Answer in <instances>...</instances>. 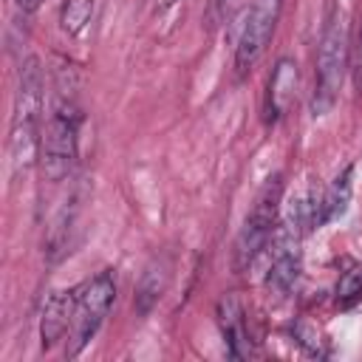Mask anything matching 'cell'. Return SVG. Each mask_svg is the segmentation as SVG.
I'll return each mask as SVG.
<instances>
[{
  "instance_id": "obj_1",
  "label": "cell",
  "mask_w": 362,
  "mask_h": 362,
  "mask_svg": "<svg viewBox=\"0 0 362 362\" xmlns=\"http://www.w3.org/2000/svg\"><path fill=\"white\" fill-rule=\"evenodd\" d=\"M40 124H42V74H40V62L28 59L20 71L14 116H11V158L17 170L28 167L37 158L42 141Z\"/></svg>"
},
{
  "instance_id": "obj_2",
  "label": "cell",
  "mask_w": 362,
  "mask_h": 362,
  "mask_svg": "<svg viewBox=\"0 0 362 362\" xmlns=\"http://www.w3.org/2000/svg\"><path fill=\"white\" fill-rule=\"evenodd\" d=\"M79 107L74 99H59L54 102V110L45 122L42 141H40V167L48 181H62L74 161H76V133H79Z\"/></svg>"
},
{
  "instance_id": "obj_3",
  "label": "cell",
  "mask_w": 362,
  "mask_h": 362,
  "mask_svg": "<svg viewBox=\"0 0 362 362\" xmlns=\"http://www.w3.org/2000/svg\"><path fill=\"white\" fill-rule=\"evenodd\" d=\"M280 195H283V175L277 173V175H272L263 184V189H260V195H257L252 212L246 215L243 229H240V235L235 240V269L238 272L246 269V266H252V260L269 246L272 232H274V223H277Z\"/></svg>"
},
{
  "instance_id": "obj_4",
  "label": "cell",
  "mask_w": 362,
  "mask_h": 362,
  "mask_svg": "<svg viewBox=\"0 0 362 362\" xmlns=\"http://www.w3.org/2000/svg\"><path fill=\"white\" fill-rule=\"evenodd\" d=\"M113 297H116V280L110 272H99L96 277L74 288V320H71V348H68L71 356H76L99 331L102 320L113 305Z\"/></svg>"
},
{
  "instance_id": "obj_5",
  "label": "cell",
  "mask_w": 362,
  "mask_h": 362,
  "mask_svg": "<svg viewBox=\"0 0 362 362\" xmlns=\"http://www.w3.org/2000/svg\"><path fill=\"white\" fill-rule=\"evenodd\" d=\"M345 68H348V34L339 20H331L320 40V54H317V85L311 99L314 116H322L334 107Z\"/></svg>"
},
{
  "instance_id": "obj_6",
  "label": "cell",
  "mask_w": 362,
  "mask_h": 362,
  "mask_svg": "<svg viewBox=\"0 0 362 362\" xmlns=\"http://www.w3.org/2000/svg\"><path fill=\"white\" fill-rule=\"evenodd\" d=\"M280 8H283V0H252L249 17L243 23V31H240V40H238V51H235L238 74L252 71L257 65V59L263 57L269 40L274 34V25L280 20Z\"/></svg>"
},
{
  "instance_id": "obj_7",
  "label": "cell",
  "mask_w": 362,
  "mask_h": 362,
  "mask_svg": "<svg viewBox=\"0 0 362 362\" xmlns=\"http://www.w3.org/2000/svg\"><path fill=\"white\" fill-rule=\"evenodd\" d=\"M71 320H74V291H54L45 300L42 308V348H51L57 339H62L65 331H71Z\"/></svg>"
},
{
  "instance_id": "obj_8",
  "label": "cell",
  "mask_w": 362,
  "mask_h": 362,
  "mask_svg": "<svg viewBox=\"0 0 362 362\" xmlns=\"http://www.w3.org/2000/svg\"><path fill=\"white\" fill-rule=\"evenodd\" d=\"M218 325L229 342L232 356H246L249 354V339H246V325H243V308L235 294H226L218 300Z\"/></svg>"
},
{
  "instance_id": "obj_9",
  "label": "cell",
  "mask_w": 362,
  "mask_h": 362,
  "mask_svg": "<svg viewBox=\"0 0 362 362\" xmlns=\"http://www.w3.org/2000/svg\"><path fill=\"white\" fill-rule=\"evenodd\" d=\"M167 283H170V263H167V257L153 260V263L144 269L141 280H139L136 300H133L136 311H139V314H150L153 305H156V303L161 300V294L167 291Z\"/></svg>"
},
{
  "instance_id": "obj_10",
  "label": "cell",
  "mask_w": 362,
  "mask_h": 362,
  "mask_svg": "<svg viewBox=\"0 0 362 362\" xmlns=\"http://www.w3.org/2000/svg\"><path fill=\"white\" fill-rule=\"evenodd\" d=\"M351 167L348 170H342V175H337V181L328 187V192H325V198H322V204H317L322 212H320V221H331V218H337V215H342L345 209H348V201H351Z\"/></svg>"
},
{
  "instance_id": "obj_11",
  "label": "cell",
  "mask_w": 362,
  "mask_h": 362,
  "mask_svg": "<svg viewBox=\"0 0 362 362\" xmlns=\"http://www.w3.org/2000/svg\"><path fill=\"white\" fill-rule=\"evenodd\" d=\"M297 85V71H294V65L288 62V59H283L280 65H277V71H274V79L269 82V99H272V107H269V116L272 119H277L280 116V110H283V93H288V90H283V88H294Z\"/></svg>"
},
{
  "instance_id": "obj_12",
  "label": "cell",
  "mask_w": 362,
  "mask_h": 362,
  "mask_svg": "<svg viewBox=\"0 0 362 362\" xmlns=\"http://www.w3.org/2000/svg\"><path fill=\"white\" fill-rule=\"evenodd\" d=\"M348 68H351L354 88L362 93V14H359V20H356L354 40H351V45H348Z\"/></svg>"
},
{
  "instance_id": "obj_13",
  "label": "cell",
  "mask_w": 362,
  "mask_h": 362,
  "mask_svg": "<svg viewBox=\"0 0 362 362\" xmlns=\"http://www.w3.org/2000/svg\"><path fill=\"white\" fill-rule=\"evenodd\" d=\"M359 297H362V266H354L351 272L342 274V280L337 286V300L342 305H351Z\"/></svg>"
},
{
  "instance_id": "obj_14",
  "label": "cell",
  "mask_w": 362,
  "mask_h": 362,
  "mask_svg": "<svg viewBox=\"0 0 362 362\" xmlns=\"http://www.w3.org/2000/svg\"><path fill=\"white\" fill-rule=\"evenodd\" d=\"M235 6H238V0H209V6H206V23H209V28L226 23L229 14L235 11Z\"/></svg>"
},
{
  "instance_id": "obj_15",
  "label": "cell",
  "mask_w": 362,
  "mask_h": 362,
  "mask_svg": "<svg viewBox=\"0 0 362 362\" xmlns=\"http://www.w3.org/2000/svg\"><path fill=\"white\" fill-rule=\"evenodd\" d=\"M17 6H23L25 11H34L40 6V0H17Z\"/></svg>"
}]
</instances>
